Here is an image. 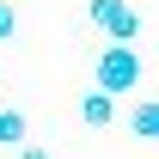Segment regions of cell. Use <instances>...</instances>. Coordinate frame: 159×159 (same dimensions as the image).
<instances>
[{
  "label": "cell",
  "instance_id": "6da1fadb",
  "mask_svg": "<svg viewBox=\"0 0 159 159\" xmlns=\"http://www.w3.org/2000/svg\"><path fill=\"white\" fill-rule=\"evenodd\" d=\"M98 86L110 92V98H122V92H135L141 86V55H135V43H110V49H98Z\"/></svg>",
  "mask_w": 159,
  "mask_h": 159
},
{
  "label": "cell",
  "instance_id": "7a4b0ae2",
  "mask_svg": "<svg viewBox=\"0 0 159 159\" xmlns=\"http://www.w3.org/2000/svg\"><path fill=\"white\" fill-rule=\"evenodd\" d=\"M86 19L98 25L110 43H135L141 37V12L129 6V0H86Z\"/></svg>",
  "mask_w": 159,
  "mask_h": 159
},
{
  "label": "cell",
  "instance_id": "3957f363",
  "mask_svg": "<svg viewBox=\"0 0 159 159\" xmlns=\"http://www.w3.org/2000/svg\"><path fill=\"white\" fill-rule=\"evenodd\" d=\"M80 122H86V129H110V122H116V98H110V92H86V98H80Z\"/></svg>",
  "mask_w": 159,
  "mask_h": 159
},
{
  "label": "cell",
  "instance_id": "277c9868",
  "mask_svg": "<svg viewBox=\"0 0 159 159\" xmlns=\"http://www.w3.org/2000/svg\"><path fill=\"white\" fill-rule=\"evenodd\" d=\"M129 129H135L141 141H159V98H141L135 110H129Z\"/></svg>",
  "mask_w": 159,
  "mask_h": 159
},
{
  "label": "cell",
  "instance_id": "5b68a950",
  "mask_svg": "<svg viewBox=\"0 0 159 159\" xmlns=\"http://www.w3.org/2000/svg\"><path fill=\"white\" fill-rule=\"evenodd\" d=\"M25 135H31V129H25V116L0 104V147H25Z\"/></svg>",
  "mask_w": 159,
  "mask_h": 159
},
{
  "label": "cell",
  "instance_id": "8992f818",
  "mask_svg": "<svg viewBox=\"0 0 159 159\" xmlns=\"http://www.w3.org/2000/svg\"><path fill=\"white\" fill-rule=\"evenodd\" d=\"M12 31H19V12H12V0H0V43L12 37Z\"/></svg>",
  "mask_w": 159,
  "mask_h": 159
},
{
  "label": "cell",
  "instance_id": "52a82bcc",
  "mask_svg": "<svg viewBox=\"0 0 159 159\" xmlns=\"http://www.w3.org/2000/svg\"><path fill=\"white\" fill-rule=\"evenodd\" d=\"M19 159H55L49 147H19Z\"/></svg>",
  "mask_w": 159,
  "mask_h": 159
}]
</instances>
